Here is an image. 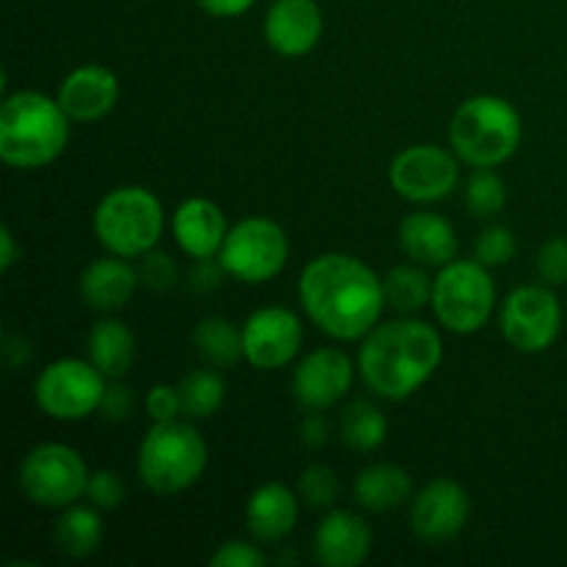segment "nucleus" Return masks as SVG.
<instances>
[{
  "label": "nucleus",
  "mask_w": 567,
  "mask_h": 567,
  "mask_svg": "<svg viewBox=\"0 0 567 567\" xmlns=\"http://www.w3.org/2000/svg\"><path fill=\"white\" fill-rule=\"evenodd\" d=\"M399 244L404 255L421 266H446L457 258V230L452 221L432 210H419V214L404 216L399 225Z\"/></svg>",
  "instance_id": "21"
},
{
  "label": "nucleus",
  "mask_w": 567,
  "mask_h": 567,
  "mask_svg": "<svg viewBox=\"0 0 567 567\" xmlns=\"http://www.w3.org/2000/svg\"><path fill=\"white\" fill-rule=\"evenodd\" d=\"M97 241L120 258H142L164 233V205L150 188H111L94 210Z\"/></svg>",
  "instance_id": "6"
},
{
  "label": "nucleus",
  "mask_w": 567,
  "mask_h": 567,
  "mask_svg": "<svg viewBox=\"0 0 567 567\" xmlns=\"http://www.w3.org/2000/svg\"><path fill=\"white\" fill-rule=\"evenodd\" d=\"M0 244H3V252H0V269L9 271L11 266L17 264V258H20V255H17L14 233H11L9 227H3V230H0Z\"/></svg>",
  "instance_id": "43"
},
{
  "label": "nucleus",
  "mask_w": 567,
  "mask_h": 567,
  "mask_svg": "<svg viewBox=\"0 0 567 567\" xmlns=\"http://www.w3.org/2000/svg\"><path fill=\"white\" fill-rule=\"evenodd\" d=\"M20 343H22V338H17V336H6V341H3V358L11 369H17V365H22L31 360V347L25 343L22 349H17Z\"/></svg>",
  "instance_id": "42"
},
{
  "label": "nucleus",
  "mask_w": 567,
  "mask_h": 567,
  "mask_svg": "<svg viewBox=\"0 0 567 567\" xmlns=\"http://www.w3.org/2000/svg\"><path fill=\"white\" fill-rule=\"evenodd\" d=\"M413 496V480L393 463H377L360 471L354 480V498L371 513H391Z\"/></svg>",
  "instance_id": "24"
},
{
  "label": "nucleus",
  "mask_w": 567,
  "mask_h": 567,
  "mask_svg": "<svg viewBox=\"0 0 567 567\" xmlns=\"http://www.w3.org/2000/svg\"><path fill=\"white\" fill-rule=\"evenodd\" d=\"M105 380L109 377L92 360L61 358L39 371L33 382V399L48 419L81 421L100 410L109 385Z\"/></svg>",
  "instance_id": "9"
},
{
  "label": "nucleus",
  "mask_w": 567,
  "mask_h": 567,
  "mask_svg": "<svg viewBox=\"0 0 567 567\" xmlns=\"http://www.w3.org/2000/svg\"><path fill=\"white\" fill-rule=\"evenodd\" d=\"M89 468L66 443H39L20 465V487L37 507L66 509L86 496Z\"/></svg>",
  "instance_id": "10"
},
{
  "label": "nucleus",
  "mask_w": 567,
  "mask_h": 567,
  "mask_svg": "<svg viewBox=\"0 0 567 567\" xmlns=\"http://www.w3.org/2000/svg\"><path fill=\"white\" fill-rule=\"evenodd\" d=\"M199 9L210 17H221V20H233V17H241L244 11H249L255 6V0H197Z\"/></svg>",
  "instance_id": "41"
},
{
  "label": "nucleus",
  "mask_w": 567,
  "mask_h": 567,
  "mask_svg": "<svg viewBox=\"0 0 567 567\" xmlns=\"http://www.w3.org/2000/svg\"><path fill=\"white\" fill-rule=\"evenodd\" d=\"M144 410H147L153 424H169V421H177V415L183 413L181 393H177L175 385H153L147 391V399H144Z\"/></svg>",
  "instance_id": "36"
},
{
  "label": "nucleus",
  "mask_w": 567,
  "mask_h": 567,
  "mask_svg": "<svg viewBox=\"0 0 567 567\" xmlns=\"http://www.w3.org/2000/svg\"><path fill=\"white\" fill-rule=\"evenodd\" d=\"M299 498L282 482H266L247 502V529L258 543H280L297 529Z\"/></svg>",
  "instance_id": "22"
},
{
  "label": "nucleus",
  "mask_w": 567,
  "mask_h": 567,
  "mask_svg": "<svg viewBox=\"0 0 567 567\" xmlns=\"http://www.w3.org/2000/svg\"><path fill=\"white\" fill-rule=\"evenodd\" d=\"M216 258L233 280L260 286V282L275 280L286 269L288 236L277 221L266 216H249L230 227Z\"/></svg>",
  "instance_id": "8"
},
{
  "label": "nucleus",
  "mask_w": 567,
  "mask_h": 567,
  "mask_svg": "<svg viewBox=\"0 0 567 567\" xmlns=\"http://www.w3.org/2000/svg\"><path fill=\"white\" fill-rule=\"evenodd\" d=\"M299 302L324 336L358 341L374 330L385 310L382 277L354 255H319L299 275Z\"/></svg>",
  "instance_id": "1"
},
{
  "label": "nucleus",
  "mask_w": 567,
  "mask_h": 567,
  "mask_svg": "<svg viewBox=\"0 0 567 567\" xmlns=\"http://www.w3.org/2000/svg\"><path fill=\"white\" fill-rule=\"evenodd\" d=\"M374 532L349 509H330L313 535V557L324 567H360L371 557Z\"/></svg>",
  "instance_id": "17"
},
{
  "label": "nucleus",
  "mask_w": 567,
  "mask_h": 567,
  "mask_svg": "<svg viewBox=\"0 0 567 567\" xmlns=\"http://www.w3.org/2000/svg\"><path fill=\"white\" fill-rule=\"evenodd\" d=\"M468 513L471 502L465 487L441 476V480H432L430 485L421 487L419 496L413 498L410 529L426 546H443L465 529Z\"/></svg>",
  "instance_id": "14"
},
{
  "label": "nucleus",
  "mask_w": 567,
  "mask_h": 567,
  "mask_svg": "<svg viewBox=\"0 0 567 567\" xmlns=\"http://www.w3.org/2000/svg\"><path fill=\"white\" fill-rule=\"evenodd\" d=\"M465 205L480 219H493L507 205V186L493 169H476L465 186Z\"/></svg>",
  "instance_id": "30"
},
{
  "label": "nucleus",
  "mask_w": 567,
  "mask_h": 567,
  "mask_svg": "<svg viewBox=\"0 0 567 567\" xmlns=\"http://www.w3.org/2000/svg\"><path fill=\"white\" fill-rule=\"evenodd\" d=\"M142 286L138 280V269L127 264V258H97L81 271V299L86 308L97 310V313H116L131 302L133 291Z\"/></svg>",
  "instance_id": "20"
},
{
  "label": "nucleus",
  "mask_w": 567,
  "mask_h": 567,
  "mask_svg": "<svg viewBox=\"0 0 567 567\" xmlns=\"http://www.w3.org/2000/svg\"><path fill=\"white\" fill-rule=\"evenodd\" d=\"M299 437L308 449H321L330 437V424L321 415V410H308V415L302 419V426H299Z\"/></svg>",
  "instance_id": "40"
},
{
  "label": "nucleus",
  "mask_w": 567,
  "mask_h": 567,
  "mask_svg": "<svg viewBox=\"0 0 567 567\" xmlns=\"http://www.w3.org/2000/svg\"><path fill=\"white\" fill-rule=\"evenodd\" d=\"M86 496L97 509H116L125 502V482L116 471H94L89 476Z\"/></svg>",
  "instance_id": "35"
},
{
  "label": "nucleus",
  "mask_w": 567,
  "mask_h": 567,
  "mask_svg": "<svg viewBox=\"0 0 567 567\" xmlns=\"http://www.w3.org/2000/svg\"><path fill=\"white\" fill-rule=\"evenodd\" d=\"M432 286L435 280L426 277L419 266H393L382 277V293H385V308L396 313H415L424 305H432Z\"/></svg>",
  "instance_id": "28"
},
{
  "label": "nucleus",
  "mask_w": 567,
  "mask_h": 567,
  "mask_svg": "<svg viewBox=\"0 0 567 567\" xmlns=\"http://www.w3.org/2000/svg\"><path fill=\"white\" fill-rule=\"evenodd\" d=\"M388 419L369 399H354L341 413V441L352 452H374L385 443Z\"/></svg>",
  "instance_id": "27"
},
{
  "label": "nucleus",
  "mask_w": 567,
  "mask_h": 567,
  "mask_svg": "<svg viewBox=\"0 0 567 567\" xmlns=\"http://www.w3.org/2000/svg\"><path fill=\"white\" fill-rule=\"evenodd\" d=\"M221 275H225V269H221L219 258H203L194 264L192 271H188V286H192L194 291H214L221 282Z\"/></svg>",
  "instance_id": "39"
},
{
  "label": "nucleus",
  "mask_w": 567,
  "mask_h": 567,
  "mask_svg": "<svg viewBox=\"0 0 567 567\" xmlns=\"http://www.w3.org/2000/svg\"><path fill=\"white\" fill-rule=\"evenodd\" d=\"M70 116L42 92H14L0 105V158L14 169H42L64 153Z\"/></svg>",
  "instance_id": "3"
},
{
  "label": "nucleus",
  "mask_w": 567,
  "mask_h": 567,
  "mask_svg": "<svg viewBox=\"0 0 567 567\" xmlns=\"http://www.w3.org/2000/svg\"><path fill=\"white\" fill-rule=\"evenodd\" d=\"M227 219L216 203L205 197H192L177 205L172 216V236L177 247L194 260L216 258L227 238Z\"/></svg>",
  "instance_id": "19"
},
{
  "label": "nucleus",
  "mask_w": 567,
  "mask_h": 567,
  "mask_svg": "<svg viewBox=\"0 0 567 567\" xmlns=\"http://www.w3.org/2000/svg\"><path fill=\"white\" fill-rule=\"evenodd\" d=\"M244 360L260 371H275L291 363L305 341L302 321L293 310L271 305L244 321Z\"/></svg>",
  "instance_id": "13"
},
{
  "label": "nucleus",
  "mask_w": 567,
  "mask_h": 567,
  "mask_svg": "<svg viewBox=\"0 0 567 567\" xmlns=\"http://www.w3.org/2000/svg\"><path fill=\"white\" fill-rule=\"evenodd\" d=\"M138 280L150 291H169L177 280V266L175 260L166 252H155L150 249L147 255H142V266H138Z\"/></svg>",
  "instance_id": "34"
},
{
  "label": "nucleus",
  "mask_w": 567,
  "mask_h": 567,
  "mask_svg": "<svg viewBox=\"0 0 567 567\" xmlns=\"http://www.w3.org/2000/svg\"><path fill=\"white\" fill-rule=\"evenodd\" d=\"M496 308V286L480 260H452L441 266L432 286V310L443 330L454 336L480 332Z\"/></svg>",
  "instance_id": "7"
},
{
  "label": "nucleus",
  "mask_w": 567,
  "mask_h": 567,
  "mask_svg": "<svg viewBox=\"0 0 567 567\" xmlns=\"http://www.w3.org/2000/svg\"><path fill=\"white\" fill-rule=\"evenodd\" d=\"M324 33V17L316 0H275L266 11L264 37L277 55L302 59Z\"/></svg>",
  "instance_id": "16"
},
{
  "label": "nucleus",
  "mask_w": 567,
  "mask_h": 567,
  "mask_svg": "<svg viewBox=\"0 0 567 567\" xmlns=\"http://www.w3.org/2000/svg\"><path fill=\"white\" fill-rule=\"evenodd\" d=\"M103 518H100L97 507H78V504H70V507L61 513V518L55 520L53 540L59 546L61 554L72 559H83L89 554H94L103 543Z\"/></svg>",
  "instance_id": "25"
},
{
  "label": "nucleus",
  "mask_w": 567,
  "mask_h": 567,
  "mask_svg": "<svg viewBox=\"0 0 567 567\" xmlns=\"http://www.w3.org/2000/svg\"><path fill=\"white\" fill-rule=\"evenodd\" d=\"M520 136L524 127L518 109L498 94L468 97L454 111L449 125L454 155L476 169H493L513 158Z\"/></svg>",
  "instance_id": "4"
},
{
  "label": "nucleus",
  "mask_w": 567,
  "mask_h": 567,
  "mask_svg": "<svg viewBox=\"0 0 567 567\" xmlns=\"http://www.w3.org/2000/svg\"><path fill=\"white\" fill-rule=\"evenodd\" d=\"M266 554L258 546L244 540L221 543L210 557V567H264Z\"/></svg>",
  "instance_id": "37"
},
{
  "label": "nucleus",
  "mask_w": 567,
  "mask_h": 567,
  "mask_svg": "<svg viewBox=\"0 0 567 567\" xmlns=\"http://www.w3.org/2000/svg\"><path fill=\"white\" fill-rule=\"evenodd\" d=\"M299 498L310 509H330L338 498V476L327 465H308L299 474Z\"/></svg>",
  "instance_id": "31"
},
{
  "label": "nucleus",
  "mask_w": 567,
  "mask_h": 567,
  "mask_svg": "<svg viewBox=\"0 0 567 567\" xmlns=\"http://www.w3.org/2000/svg\"><path fill=\"white\" fill-rule=\"evenodd\" d=\"M443 363L441 332L419 319L377 324L363 338L358 369L365 385L388 402L410 399Z\"/></svg>",
  "instance_id": "2"
},
{
  "label": "nucleus",
  "mask_w": 567,
  "mask_h": 567,
  "mask_svg": "<svg viewBox=\"0 0 567 567\" xmlns=\"http://www.w3.org/2000/svg\"><path fill=\"white\" fill-rule=\"evenodd\" d=\"M208 465V446L192 424H153L138 446V480L158 496H175L197 485Z\"/></svg>",
  "instance_id": "5"
},
{
  "label": "nucleus",
  "mask_w": 567,
  "mask_h": 567,
  "mask_svg": "<svg viewBox=\"0 0 567 567\" xmlns=\"http://www.w3.org/2000/svg\"><path fill=\"white\" fill-rule=\"evenodd\" d=\"M537 275L543 277V282L551 288L565 286L567 282V238L557 236L548 238L546 244L537 252Z\"/></svg>",
  "instance_id": "33"
},
{
  "label": "nucleus",
  "mask_w": 567,
  "mask_h": 567,
  "mask_svg": "<svg viewBox=\"0 0 567 567\" xmlns=\"http://www.w3.org/2000/svg\"><path fill=\"white\" fill-rule=\"evenodd\" d=\"M55 100L72 122H97L114 111L120 81L103 64H83L61 81Z\"/></svg>",
  "instance_id": "18"
},
{
  "label": "nucleus",
  "mask_w": 567,
  "mask_h": 567,
  "mask_svg": "<svg viewBox=\"0 0 567 567\" xmlns=\"http://www.w3.org/2000/svg\"><path fill=\"white\" fill-rule=\"evenodd\" d=\"M502 332L524 354H540L563 332V305L548 286H520L504 299Z\"/></svg>",
  "instance_id": "11"
},
{
  "label": "nucleus",
  "mask_w": 567,
  "mask_h": 567,
  "mask_svg": "<svg viewBox=\"0 0 567 567\" xmlns=\"http://www.w3.org/2000/svg\"><path fill=\"white\" fill-rule=\"evenodd\" d=\"M89 360L103 371L109 380H122L136 360V336L120 319H103L92 327L86 338Z\"/></svg>",
  "instance_id": "23"
},
{
  "label": "nucleus",
  "mask_w": 567,
  "mask_h": 567,
  "mask_svg": "<svg viewBox=\"0 0 567 567\" xmlns=\"http://www.w3.org/2000/svg\"><path fill=\"white\" fill-rule=\"evenodd\" d=\"M518 252V241H515V233L509 227L502 225H491L476 236L474 244V255L480 264H485L487 269L491 266H504L515 258Z\"/></svg>",
  "instance_id": "32"
},
{
  "label": "nucleus",
  "mask_w": 567,
  "mask_h": 567,
  "mask_svg": "<svg viewBox=\"0 0 567 567\" xmlns=\"http://www.w3.org/2000/svg\"><path fill=\"white\" fill-rule=\"evenodd\" d=\"M192 341L214 369H230L244 358V332L219 316L199 321L192 332Z\"/></svg>",
  "instance_id": "26"
},
{
  "label": "nucleus",
  "mask_w": 567,
  "mask_h": 567,
  "mask_svg": "<svg viewBox=\"0 0 567 567\" xmlns=\"http://www.w3.org/2000/svg\"><path fill=\"white\" fill-rule=\"evenodd\" d=\"M225 380H221L219 371L214 369H194L177 385L181 393V408L183 415L188 419H210L216 410L225 404Z\"/></svg>",
  "instance_id": "29"
},
{
  "label": "nucleus",
  "mask_w": 567,
  "mask_h": 567,
  "mask_svg": "<svg viewBox=\"0 0 567 567\" xmlns=\"http://www.w3.org/2000/svg\"><path fill=\"white\" fill-rule=\"evenodd\" d=\"M133 404H136V399H133L131 388L122 385L120 380H111V385H105L103 402H100V415L105 421L120 424V421H125L133 413Z\"/></svg>",
  "instance_id": "38"
},
{
  "label": "nucleus",
  "mask_w": 567,
  "mask_h": 567,
  "mask_svg": "<svg viewBox=\"0 0 567 567\" xmlns=\"http://www.w3.org/2000/svg\"><path fill=\"white\" fill-rule=\"evenodd\" d=\"M388 181L393 192L410 203H437L457 188L460 164L437 144H415L391 161Z\"/></svg>",
  "instance_id": "12"
},
{
  "label": "nucleus",
  "mask_w": 567,
  "mask_h": 567,
  "mask_svg": "<svg viewBox=\"0 0 567 567\" xmlns=\"http://www.w3.org/2000/svg\"><path fill=\"white\" fill-rule=\"evenodd\" d=\"M354 365L341 349H316L293 369V399L305 410H327L352 391Z\"/></svg>",
  "instance_id": "15"
}]
</instances>
